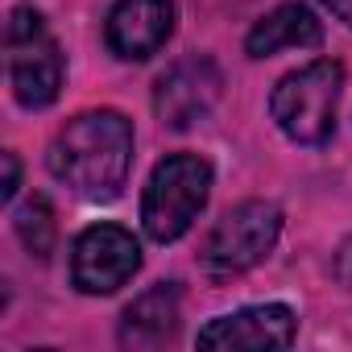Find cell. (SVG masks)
I'll return each mask as SVG.
<instances>
[{
  "label": "cell",
  "mask_w": 352,
  "mask_h": 352,
  "mask_svg": "<svg viewBox=\"0 0 352 352\" xmlns=\"http://www.w3.org/2000/svg\"><path fill=\"white\" fill-rule=\"evenodd\" d=\"M133 145H137V133H133V120L124 112L87 108L54 133V141L46 149V166L79 199L108 204L129 183Z\"/></svg>",
  "instance_id": "1"
},
{
  "label": "cell",
  "mask_w": 352,
  "mask_h": 352,
  "mask_svg": "<svg viewBox=\"0 0 352 352\" xmlns=\"http://www.w3.org/2000/svg\"><path fill=\"white\" fill-rule=\"evenodd\" d=\"M212 183H216V170L204 153L179 149V153H166L153 170H149V183L141 191V228L153 245H174L183 241L195 220L204 216L208 199H212Z\"/></svg>",
  "instance_id": "2"
},
{
  "label": "cell",
  "mask_w": 352,
  "mask_h": 352,
  "mask_svg": "<svg viewBox=\"0 0 352 352\" xmlns=\"http://www.w3.org/2000/svg\"><path fill=\"white\" fill-rule=\"evenodd\" d=\"M344 91V63L315 58L282 75L270 91V116L294 145H323L336 133V108Z\"/></svg>",
  "instance_id": "3"
},
{
  "label": "cell",
  "mask_w": 352,
  "mask_h": 352,
  "mask_svg": "<svg viewBox=\"0 0 352 352\" xmlns=\"http://www.w3.org/2000/svg\"><path fill=\"white\" fill-rule=\"evenodd\" d=\"M282 220L286 216L274 199H245L228 208L199 245V270L212 282H228V278L257 270L274 253L282 236Z\"/></svg>",
  "instance_id": "4"
},
{
  "label": "cell",
  "mask_w": 352,
  "mask_h": 352,
  "mask_svg": "<svg viewBox=\"0 0 352 352\" xmlns=\"http://www.w3.org/2000/svg\"><path fill=\"white\" fill-rule=\"evenodd\" d=\"M5 50H9V87L13 100L30 112L50 108L67 79V54L46 30L42 13L21 5L5 21Z\"/></svg>",
  "instance_id": "5"
},
{
  "label": "cell",
  "mask_w": 352,
  "mask_h": 352,
  "mask_svg": "<svg viewBox=\"0 0 352 352\" xmlns=\"http://www.w3.org/2000/svg\"><path fill=\"white\" fill-rule=\"evenodd\" d=\"M141 270V241L124 224H91L71 245V282L79 294H116Z\"/></svg>",
  "instance_id": "6"
},
{
  "label": "cell",
  "mask_w": 352,
  "mask_h": 352,
  "mask_svg": "<svg viewBox=\"0 0 352 352\" xmlns=\"http://www.w3.org/2000/svg\"><path fill=\"white\" fill-rule=\"evenodd\" d=\"M220 87H224V75H220L216 58L187 54V58L170 63L157 75V83H153V112L170 129H191L195 120H204L216 108Z\"/></svg>",
  "instance_id": "7"
},
{
  "label": "cell",
  "mask_w": 352,
  "mask_h": 352,
  "mask_svg": "<svg viewBox=\"0 0 352 352\" xmlns=\"http://www.w3.org/2000/svg\"><path fill=\"white\" fill-rule=\"evenodd\" d=\"M298 331V319L286 302H253L228 315H216L208 327H199L195 344L212 352H274L290 348Z\"/></svg>",
  "instance_id": "8"
},
{
  "label": "cell",
  "mask_w": 352,
  "mask_h": 352,
  "mask_svg": "<svg viewBox=\"0 0 352 352\" xmlns=\"http://www.w3.org/2000/svg\"><path fill=\"white\" fill-rule=\"evenodd\" d=\"M174 0H116L104 21V42L116 58L145 63L174 38Z\"/></svg>",
  "instance_id": "9"
},
{
  "label": "cell",
  "mask_w": 352,
  "mask_h": 352,
  "mask_svg": "<svg viewBox=\"0 0 352 352\" xmlns=\"http://www.w3.org/2000/svg\"><path fill=\"white\" fill-rule=\"evenodd\" d=\"M179 311H183L179 282H153L149 290H141L124 307V315H120V344H129V348H157V344L174 340V331H179Z\"/></svg>",
  "instance_id": "10"
},
{
  "label": "cell",
  "mask_w": 352,
  "mask_h": 352,
  "mask_svg": "<svg viewBox=\"0 0 352 352\" xmlns=\"http://www.w3.org/2000/svg\"><path fill=\"white\" fill-rule=\"evenodd\" d=\"M319 46H323V21L302 0H286V5L270 9L245 34V54L249 58H270L278 50H319Z\"/></svg>",
  "instance_id": "11"
},
{
  "label": "cell",
  "mask_w": 352,
  "mask_h": 352,
  "mask_svg": "<svg viewBox=\"0 0 352 352\" xmlns=\"http://www.w3.org/2000/svg\"><path fill=\"white\" fill-rule=\"evenodd\" d=\"M13 228H17L21 245L30 249V257L46 261V257L54 253L58 224H54V208H50V199H46V195H30V199L17 208V216H13Z\"/></svg>",
  "instance_id": "12"
},
{
  "label": "cell",
  "mask_w": 352,
  "mask_h": 352,
  "mask_svg": "<svg viewBox=\"0 0 352 352\" xmlns=\"http://www.w3.org/2000/svg\"><path fill=\"white\" fill-rule=\"evenodd\" d=\"M17 187H21V162L13 149H5V187H0V195H5V204L17 199Z\"/></svg>",
  "instance_id": "13"
},
{
  "label": "cell",
  "mask_w": 352,
  "mask_h": 352,
  "mask_svg": "<svg viewBox=\"0 0 352 352\" xmlns=\"http://www.w3.org/2000/svg\"><path fill=\"white\" fill-rule=\"evenodd\" d=\"M319 5H323L336 21H344V25L352 30V0H319Z\"/></svg>",
  "instance_id": "14"
}]
</instances>
